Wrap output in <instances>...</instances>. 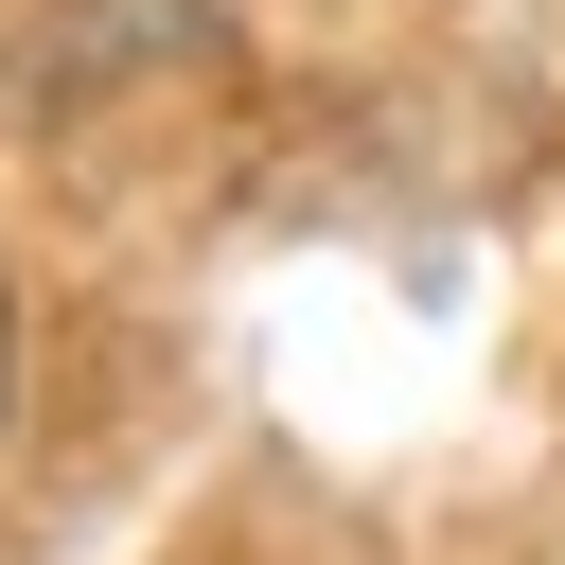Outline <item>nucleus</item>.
Masks as SVG:
<instances>
[{"label":"nucleus","mask_w":565,"mask_h":565,"mask_svg":"<svg viewBox=\"0 0 565 565\" xmlns=\"http://www.w3.org/2000/svg\"><path fill=\"white\" fill-rule=\"evenodd\" d=\"M0 406H18V300H0Z\"/></svg>","instance_id":"1"}]
</instances>
